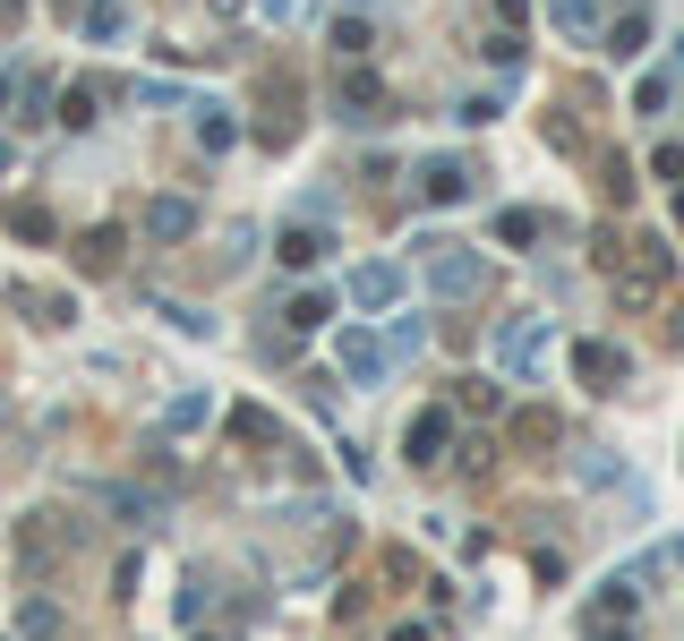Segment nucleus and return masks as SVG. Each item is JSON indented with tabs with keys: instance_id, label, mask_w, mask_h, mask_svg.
Here are the masks:
<instances>
[{
	"instance_id": "f257e3e1",
	"label": "nucleus",
	"mask_w": 684,
	"mask_h": 641,
	"mask_svg": "<svg viewBox=\"0 0 684 641\" xmlns=\"http://www.w3.org/2000/svg\"><path fill=\"white\" fill-rule=\"evenodd\" d=\"M428 283H436V300H471V291H480V256L428 240Z\"/></svg>"
},
{
	"instance_id": "423d86ee",
	"label": "nucleus",
	"mask_w": 684,
	"mask_h": 641,
	"mask_svg": "<svg viewBox=\"0 0 684 641\" xmlns=\"http://www.w3.org/2000/svg\"><path fill=\"white\" fill-rule=\"evenodd\" d=\"M445 437H454V419H445V411H420V428H411L402 445H411V462H445Z\"/></svg>"
},
{
	"instance_id": "6e6552de",
	"label": "nucleus",
	"mask_w": 684,
	"mask_h": 641,
	"mask_svg": "<svg viewBox=\"0 0 684 641\" xmlns=\"http://www.w3.org/2000/svg\"><path fill=\"white\" fill-rule=\"evenodd\" d=\"M189 223H197V214L180 206V197H164V206H146V231H155V240H180Z\"/></svg>"
},
{
	"instance_id": "4468645a",
	"label": "nucleus",
	"mask_w": 684,
	"mask_h": 641,
	"mask_svg": "<svg viewBox=\"0 0 684 641\" xmlns=\"http://www.w3.org/2000/svg\"><path fill=\"white\" fill-rule=\"evenodd\" d=\"M292 325L308 334V325H326V291H308V300H292Z\"/></svg>"
},
{
	"instance_id": "2eb2a0df",
	"label": "nucleus",
	"mask_w": 684,
	"mask_h": 641,
	"mask_svg": "<svg viewBox=\"0 0 684 641\" xmlns=\"http://www.w3.org/2000/svg\"><path fill=\"white\" fill-rule=\"evenodd\" d=\"M496 240H514V249H522V240H539V214H505V223H496Z\"/></svg>"
},
{
	"instance_id": "f8f14e48",
	"label": "nucleus",
	"mask_w": 684,
	"mask_h": 641,
	"mask_svg": "<svg viewBox=\"0 0 684 641\" xmlns=\"http://www.w3.org/2000/svg\"><path fill=\"white\" fill-rule=\"evenodd\" d=\"M61 120H69V128H95V95H86V86H77V95H61Z\"/></svg>"
},
{
	"instance_id": "ddd939ff",
	"label": "nucleus",
	"mask_w": 684,
	"mask_h": 641,
	"mask_svg": "<svg viewBox=\"0 0 684 641\" xmlns=\"http://www.w3.org/2000/svg\"><path fill=\"white\" fill-rule=\"evenodd\" d=\"M197 137H206V146H231V120H223V112H214V103L197 112Z\"/></svg>"
},
{
	"instance_id": "7ed1b4c3",
	"label": "nucleus",
	"mask_w": 684,
	"mask_h": 641,
	"mask_svg": "<svg viewBox=\"0 0 684 641\" xmlns=\"http://www.w3.org/2000/svg\"><path fill=\"white\" fill-rule=\"evenodd\" d=\"M386 368H393L386 343H377V334H359V325H343V377H351V385H377Z\"/></svg>"
},
{
	"instance_id": "20e7f679",
	"label": "nucleus",
	"mask_w": 684,
	"mask_h": 641,
	"mask_svg": "<svg viewBox=\"0 0 684 641\" xmlns=\"http://www.w3.org/2000/svg\"><path fill=\"white\" fill-rule=\"evenodd\" d=\"M420 197H428V206H462V197H471V171H462V162H428Z\"/></svg>"
},
{
	"instance_id": "39448f33",
	"label": "nucleus",
	"mask_w": 684,
	"mask_h": 641,
	"mask_svg": "<svg viewBox=\"0 0 684 641\" xmlns=\"http://www.w3.org/2000/svg\"><path fill=\"white\" fill-rule=\"evenodd\" d=\"M343 291H351V308H386L393 291H402V274H393V265H359Z\"/></svg>"
},
{
	"instance_id": "9d476101",
	"label": "nucleus",
	"mask_w": 684,
	"mask_h": 641,
	"mask_svg": "<svg viewBox=\"0 0 684 641\" xmlns=\"http://www.w3.org/2000/svg\"><path fill=\"white\" fill-rule=\"evenodd\" d=\"M642 43H651V27H642V18H624V27H608V52H617V61H633Z\"/></svg>"
},
{
	"instance_id": "9b49d317",
	"label": "nucleus",
	"mask_w": 684,
	"mask_h": 641,
	"mask_svg": "<svg viewBox=\"0 0 684 641\" xmlns=\"http://www.w3.org/2000/svg\"><path fill=\"white\" fill-rule=\"evenodd\" d=\"M548 18H556V27H573V34H590V0H548Z\"/></svg>"
},
{
	"instance_id": "0eeeda50",
	"label": "nucleus",
	"mask_w": 684,
	"mask_h": 641,
	"mask_svg": "<svg viewBox=\"0 0 684 641\" xmlns=\"http://www.w3.org/2000/svg\"><path fill=\"white\" fill-rule=\"evenodd\" d=\"M274 256H283V265H292V274H308V265H317V256H326V231H283V240H274Z\"/></svg>"
},
{
	"instance_id": "f03ea898",
	"label": "nucleus",
	"mask_w": 684,
	"mask_h": 641,
	"mask_svg": "<svg viewBox=\"0 0 684 641\" xmlns=\"http://www.w3.org/2000/svg\"><path fill=\"white\" fill-rule=\"evenodd\" d=\"M573 368H582V385H590V393H617L633 359H624L617 343H573Z\"/></svg>"
},
{
	"instance_id": "1a4fd4ad",
	"label": "nucleus",
	"mask_w": 684,
	"mask_h": 641,
	"mask_svg": "<svg viewBox=\"0 0 684 641\" xmlns=\"http://www.w3.org/2000/svg\"><path fill=\"white\" fill-rule=\"evenodd\" d=\"M334 52H343V61H368V18H334Z\"/></svg>"
}]
</instances>
